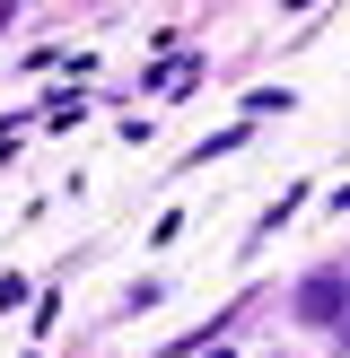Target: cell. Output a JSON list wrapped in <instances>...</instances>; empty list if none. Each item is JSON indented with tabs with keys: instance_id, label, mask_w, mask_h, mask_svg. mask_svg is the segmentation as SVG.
Instances as JSON below:
<instances>
[{
	"instance_id": "1",
	"label": "cell",
	"mask_w": 350,
	"mask_h": 358,
	"mask_svg": "<svg viewBox=\"0 0 350 358\" xmlns=\"http://www.w3.org/2000/svg\"><path fill=\"white\" fill-rule=\"evenodd\" d=\"M342 306H350V280H332V271L298 289V315H307V324H332V315H342Z\"/></svg>"
},
{
	"instance_id": "2",
	"label": "cell",
	"mask_w": 350,
	"mask_h": 358,
	"mask_svg": "<svg viewBox=\"0 0 350 358\" xmlns=\"http://www.w3.org/2000/svg\"><path fill=\"white\" fill-rule=\"evenodd\" d=\"M219 358H227V350H219Z\"/></svg>"
}]
</instances>
